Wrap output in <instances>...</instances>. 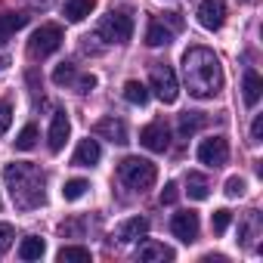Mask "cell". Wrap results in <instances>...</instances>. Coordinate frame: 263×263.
Instances as JSON below:
<instances>
[{
	"label": "cell",
	"mask_w": 263,
	"mask_h": 263,
	"mask_svg": "<svg viewBox=\"0 0 263 263\" xmlns=\"http://www.w3.org/2000/svg\"><path fill=\"white\" fill-rule=\"evenodd\" d=\"M10 124H13V105L7 99H0V137L10 130Z\"/></svg>",
	"instance_id": "29"
},
{
	"label": "cell",
	"mask_w": 263,
	"mask_h": 263,
	"mask_svg": "<svg viewBox=\"0 0 263 263\" xmlns=\"http://www.w3.org/2000/svg\"><path fill=\"white\" fill-rule=\"evenodd\" d=\"M198 161L208 167H223L229 161V143L223 137H211L198 146Z\"/></svg>",
	"instance_id": "8"
},
{
	"label": "cell",
	"mask_w": 263,
	"mask_h": 263,
	"mask_svg": "<svg viewBox=\"0 0 263 263\" xmlns=\"http://www.w3.org/2000/svg\"><path fill=\"white\" fill-rule=\"evenodd\" d=\"M25 25H28V16L25 13H0V44H7Z\"/></svg>",
	"instance_id": "15"
},
{
	"label": "cell",
	"mask_w": 263,
	"mask_h": 263,
	"mask_svg": "<svg viewBox=\"0 0 263 263\" xmlns=\"http://www.w3.org/2000/svg\"><path fill=\"white\" fill-rule=\"evenodd\" d=\"M34 4H41V7H47V4H50V0H34Z\"/></svg>",
	"instance_id": "36"
},
{
	"label": "cell",
	"mask_w": 263,
	"mask_h": 263,
	"mask_svg": "<svg viewBox=\"0 0 263 263\" xmlns=\"http://www.w3.org/2000/svg\"><path fill=\"white\" fill-rule=\"evenodd\" d=\"M13 238H16V229H13L10 223H0V254H7V251H10Z\"/></svg>",
	"instance_id": "30"
},
{
	"label": "cell",
	"mask_w": 263,
	"mask_h": 263,
	"mask_svg": "<svg viewBox=\"0 0 263 263\" xmlns=\"http://www.w3.org/2000/svg\"><path fill=\"white\" fill-rule=\"evenodd\" d=\"M161 22H167V25H171V31H180V28H183L180 13H164V19H161Z\"/></svg>",
	"instance_id": "35"
},
{
	"label": "cell",
	"mask_w": 263,
	"mask_h": 263,
	"mask_svg": "<svg viewBox=\"0 0 263 263\" xmlns=\"http://www.w3.org/2000/svg\"><path fill=\"white\" fill-rule=\"evenodd\" d=\"M93 134H96V137H102V140H111V143H118V146L130 143V140H127V124H124L121 118H115V115H108V118L96 121Z\"/></svg>",
	"instance_id": "11"
},
{
	"label": "cell",
	"mask_w": 263,
	"mask_h": 263,
	"mask_svg": "<svg viewBox=\"0 0 263 263\" xmlns=\"http://www.w3.org/2000/svg\"><path fill=\"white\" fill-rule=\"evenodd\" d=\"M99 158H102V149H99V143L96 140H81V146L74 149V158H71V164L74 167H93V164H99Z\"/></svg>",
	"instance_id": "14"
},
{
	"label": "cell",
	"mask_w": 263,
	"mask_h": 263,
	"mask_svg": "<svg viewBox=\"0 0 263 263\" xmlns=\"http://www.w3.org/2000/svg\"><path fill=\"white\" fill-rule=\"evenodd\" d=\"M186 192H189V198H195V201H204L208 195H211V186H208V180L201 177V174H189L186 177Z\"/></svg>",
	"instance_id": "21"
},
{
	"label": "cell",
	"mask_w": 263,
	"mask_h": 263,
	"mask_svg": "<svg viewBox=\"0 0 263 263\" xmlns=\"http://www.w3.org/2000/svg\"><path fill=\"white\" fill-rule=\"evenodd\" d=\"M183 81H186L189 96H195V99H214L223 90L220 59L208 47H189L183 53Z\"/></svg>",
	"instance_id": "1"
},
{
	"label": "cell",
	"mask_w": 263,
	"mask_h": 263,
	"mask_svg": "<svg viewBox=\"0 0 263 263\" xmlns=\"http://www.w3.org/2000/svg\"><path fill=\"white\" fill-rule=\"evenodd\" d=\"M96 37H102L105 44H127L130 37H134V19H130L127 13L121 10H111L108 16H102L99 28H96Z\"/></svg>",
	"instance_id": "4"
},
{
	"label": "cell",
	"mask_w": 263,
	"mask_h": 263,
	"mask_svg": "<svg viewBox=\"0 0 263 263\" xmlns=\"http://www.w3.org/2000/svg\"><path fill=\"white\" fill-rule=\"evenodd\" d=\"M226 19V0H201V7H198V22L201 28L208 31H217Z\"/></svg>",
	"instance_id": "10"
},
{
	"label": "cell",
	"mask_w": 263,
	"mask_h": 263,
	"mask_svg": "<svg viewBox=\"0 0 263 263\" xmlns=\"http://www.w3.org/2000/svg\"><path fill=\"white\" fill-rule=\"evenodd\" d=\"M56 257H59V263H90V251L81 245H65Z\"/></svg>",
	"instance_id": "24"
},
{
	"label": "cell",
	"mask_w": 263,
	"mask_h": 263,
	"mask_svg": "<svg viewBox=\"0 0 263 263\" xmlns=\"http://www.w3.org/2000/svg\"><path fill=\"white\" fill-rule=\"evenodd\" d=\"M180 198V189H177V183H167L164 189H161V204H174Z\"/></svg>",
	"instance_id": "33"
},
{
	"label": "cell",
	"mask_w": 263,
	"mask_h": 263,
	"mask_svg": "<svg viewBox=\"0 0 263 263\" xmlns=\"http://www.w3.org/2000/svg\"><path fill=\"white\" fill-rule=\"evenodd\" d=\"M251 137H254V143H260V140H263V115H257V118H254V124H251Z\"/></svg>",
	"instance_id": "34"
},
{
	"label": "cell",
	"mask_w": 263,
	"mask_h": 263,
	"mask_svg": "<svg viewBox=\"0 0 263 263\" xmlns=\"http://www.w3.org/2000/svg\"><path fill=\"white\" fill-rule=\"evenodd\" d=\"M226 195L229 198H241L245 195V180L241 177H229L226 180Z\"/></svg>",
	"instance_id": "31"
},
{
	"label": "cell",
	"mask_w": 263,
	"mask_h": 263,
	"mask_svg": "<svg viewBox=\"0 0 263 263\" xmlns=\"http://www.w3.org/2000/svg\"><path fill=\"white\" fill-rule=\"evenodd\" d=\"M171 232H174L180 241L192 245V241L198 238V214H195V211H180V214H174V217H171Z\"/></svg>",
	"instance_id": "9"
},
{
	"label": "cell",
	"mask_w": 263,
	"mask_h": 263,
	"mask_svg": "<svg viewBox=\"0 0 263 263\" xmlns=\"http://www.w3.org/2000/svg\"><path fill=\"white\" fill-rule=\"evenodd\" d=\"M260 93H263V81H260V74L257 71H245V81H241V96H245V105H257L260 102Z\"/></svg>",
	"instance_id": "16"
},
{
	"label": "cell",
	"mask_w": 263,
	"mask_h": 263,
	"mask_svg": "<svg viewBox=\"0 0 263 263\" xmlns=\"http://www.w3.org/2000/svg\"><path fill=\"white\" fill-rule=\"evenodd\" d=\"M87 189H90L87 180H68V183L62 186V198H65V201H78V198H84Z\"/></svg>",
	"instance_id": "25"
},
{
	"label": "cell",
	"mask_w": 263,
	"mask_h": 263,
	"mask_svg": "<svg viewBox=\"0 0 263 263\" xmlns=\"http://www.w3.org/2000/svg\"><path fill=\"white\" fill-rule=\"evenodd\" d=\"M4 180H7L10 198H13V204L19 211H34V208L44 204V198H47V192H44L47 177H44V171L37 164H31V161H13V164L4 167Z\"/></svg>",
	"instance_id": "2"
},
{
	"label": "cell",
	"mask_w": 263,
	"mask_h": 263,
	"mask_svg": "<svg viewBox=\"0 0 263 263\" xmlns=\"http://www.w3.org/2000/svg\"><path fill=\"white\" fill-rule=\"evenodd\" d=\"M204 124H208V115L204 111H183L180 115V134L183 137H192V134H198Z\"/></svg>",
	"instance_id": "17"
},
{
	"label": "cell",
	"mask_w": 263,
	"mask_h": 263,
	"mask_svg": "<svg viewBox=\"0 0 263 263\" xmlns=\"http://www.w3.org/2000/svg\"><path fill=\"white\" fill-rule=\"evenodd\" d=\"M229 220H232V214L226 211V208H220V211H214V217H211V226H214V232L220 235V232H226V226H229Z\"/></svg>",
	"instance_id": "28"
},
{
	"label": "cell",
	"mask_w": 263,
	"mask_h": 263,
	"mask_svg": "<svg viewBox=\"0 0 263 263\" xmlns=\"http://www.w3.org/2000/svg\"><path fill=\"white\" fill-rule=\"evenodd\" d=\"M171 28H164V22H149V28H146V44L149 47H167L171 44Z\"/></svg>",
	"instance_id": "20"
},
{
	"label": "cell",
	"mask_w": 263,
	"mask_h": 263,
	"mask_svg": "<svg viewBox=\"0 0 263 263\" xmlns=\"http://www.w3.org/2000/svg\"><path fill=\"white\" fill-rule=\"evenodd\" d=\"M74 78H78V71H74V65H71V62H62V65L53 71V84H59V87H71V84H74Z\"/></svg>",
	"instance_id": "27"
},
{
	"label": "cell",
	"mask_w": 263,
	"mask_h": 263,
	"mask_svg": "<svg viewBox=\"0 0 263 263\" xmlns=\"http://www.w3.org/2000/svg\"><path fill=\"white\" fill-rule=\"evenodd\" d=\"M44 251H47V245H44V238H37V235H28V238H22V245H19V257H22V260H41Z\"/></svg>",
	"instance_id": "22"
},
{
	"label": "cell",
	"mask_w": 263,
	"mask_h": 263,
	"mask_svg": "<svg viewBox=\"0 0 263 263\" xmlns=\"http://www.w3.org/2000/svg\"><path fill=\"white\" fill-rule=\"evenodd\" d=\"M68 134H71V124H68V115L65 111H56L53 115V124H50V152H62L65 143H68Z\"/></svg>",
	"instance_id": "12"
},
{
	"label": "cell",
	"mask_w": 263,
	"mask_h": 263,
	"mask_svg": "<svg viewBox=\"0 0 263 263\" xmlns=\"http://www.w3.org/2000/svg\"><path fill=\"white\" fill-rule=\"evenodd\" d=\"M124 99H127L130 105H146V102H149V87L140 84V81H127V84H124Z\"/></svg>",
	"instance_id": "23"
},
{
	"label": "cell",
	"mask_w": 263,
	"mask_h": 263,
	"mask_svg": "<svg viewBox=\"0 0 263 263\" xmlns=\"http://www.w3.org/2000/svg\"><path fill=\"white\" fill-rule=\"evenodd\" d=\"M96 7V0H68L65 4V19L68 22H84Z\"/></svg>",
	"instance_id": "18"
},
{
	"label": "cell",
	"mask_w": 263,
	"mask_h": 263,
	"mask_svg": "<svg viewBox=\"0 0 263 263\" xmlns=\"http://www.w3.org/2000/svg\"><path fill=\"white\" fill-rule=\"evenodd\" d=\"M149 87L155 90V96H158L164 105L177 102V96H180L177 74H174V68L164 65V62H155V65H152V71H149Z\"/></svg>",
	"instance_id": "5"
},
{
	"label": "cell",
	"mask_w": 263,
	"mask_h": 263,
	"mask_svg": "<svg viewBox=\"0 0 263 263\" xmlns=\"http://www.w3.org/2000/svg\"><path fill=\"white\" fill-rule=\"evenodd\" d=\"M140 143L149 152H167L171 149V127L164 121H152L140 130Z\"/></svg>",
	"instance_id": "7"
},
{
	"label": "cell",
	"mask_w": 263,
	"mask_h": 263,
	"mask_svg": "<svg viewBox=\"0 0 263 263\" xmlns=\"http://www.w3.org/2000/svg\"><path fill=\"white\" fill-rule=\"evenodd\" d=\"M34 146H37V127H34V124H25L22 134L16 137V149L28 152V149H34Z\"/></svg>",
	"instance_id": "26"
},
{
	"label": "cell",
	"mask_w": 263,
	"mask_h": 263,
	"mask_svg": "<svg viewBox=\"0 0 263 263\" xmlns=\"http://www.w3.org/2000/svg\"><path fill=\"white\" fill-rule=\"evenodd\" d=\"M146 232H149V220H146V217H130V220H124V223L118 226L115 238H118L121 245H134V241L143 238Z\"/></svg>",
	"instance_id": "13"
},
{
	"label": "cell",
	"mask_w": 263,
	"mask_h": 263,
	"mask_svg": "<svg viewBox=\"0 0 263 263\" xmlns=\"http://www.w3.org/2000/svg\"><path fill=\"white\" fill-rule=\"evenodd\" d=\"M62 28L59 25H41L34 34H31V41H28V53H31V59H47V56H53L59 47H62Z\"/></svg>",
	"instance_id": "6"
},
{
	"label": "cell",
	"mask_w": 263,
	"mask_h": 263,
	"mask_svg": "<svg viewBox=\"0 0 263 263\" xmlns=\"http://www.w3.org/2000/svg\"><path fill=\"white\" fill-rule=\"evenodd\" d=\"M155 177H158V171H155V164H152L149 158L130 155V158H124V161L118 164V180H121L127 189H134V192H146V189H152Z\"/></svg>",
	"instance_id": "3"
},
{
	"label": "cell",
	"mask_w": 263,
	"mask_h": 263,
	"mask_svg": "<svg viewBox=\"0 0 263 263\" xmlns=\"http://www.w3.org/2000/svg\"><path fill=\"white\" fill-rule=\"evenodd\" d=\"M78 93H90L93 87H96V78L93 74H84V78H74V84H71Z\"/></svg>",
	"instance_id": "32"
},
{
	"label": "cell",
	"mask_w": 263,
	"mask_h": 263,
	"mask_svg": "<svg viewBox=\"0 0 263 263\" xmlns=\"http://www.w3.org/2000/svg\"><path fill=\"white\" fill-rule=\"evenodd\" d=\"M140 260H146V263H152V260H174V251L167 245H161V241H146L140 248Z\"/></svg>",
	"instance_id": "19"
}]
</instances>
